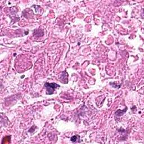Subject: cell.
I'll return each instance as SVG.
<instances>
[{
  "label": "cell",
  "mask_w": 144,
  "mask_h": 144,
  "mask_svg": "<svg viewBox=\"0 0 144 144\" xmlns=\"http://www.w3.org/2000/svg\"><path fill=\"white\" fill-rule=\"evenodd\" d=\"M45 87L46 88V94L51 95L54 93L55 90L57 87H60V85L55 83H45Z\"/></svg>",
  "instance_id": "cell-1"
},
{
  "label": "cell",
  "mask_w": 144,
  "mask_h": 144,
  "mask_svg": "<svg viewBox=\"0 0 144 144\" xmlns=\"http://www.w3.org/2000/svg\"><path fill=\"white\" fill-rule=\"evenodd\" d=\"M80 139V136L79 135H74V136H72L71 137V141H72L73 142H77V141L79 140Z\"/></svg>",
  "instance_id": "cell-2"
}]
</instances>
